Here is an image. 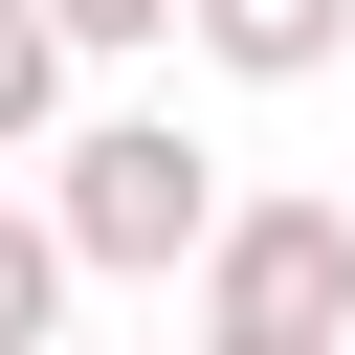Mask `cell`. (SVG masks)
<instances>
[{"mask_svg":"<svg viewBox=\"0 0 355 355\" xmlns=\"http://www.w3.org/2000/svg\"><path fill=\"white\" fill-rule=\"evenodd\" d=\"M222 200H244V178H222L178 111H89V133L44 155V222H67V266H111V288H178Z\"/></svg>","mask_w":355,"mask_h":355,"instance_id":"1","label":"cell"},{"mask_svg":"<svg viewBox=\"0 0 355 355\" xmlns=\"http://www.w3.org/2000/svg\"><path fill=\"white\" fill-rule=\"evenodd\" d=\"M200 311H244V333H355V200H222V222H200Z\"/></svg>","mask_w":355,"mask_h":355,"instance_id":"2","label":"cell"},{"mask_svg":"<svg viewBox=\"0 0 355 355\" xmlns=\"http://www.w3.org/2000/svg\"><path fill=\"white\" fill-rule=\"evenodd\" d=\"M178 44H200V67H244V89H311V67L355 44V0H178Z\"/></svg>","mask_w":355,"mask_h":355,"instance_id":"3","label":"cell"},{"mask_svg":"<svg viewBox=\"0 0 355 355\" xmlns=\"http://www.w3.org/2000/svg\"><path fill=\"white\" fill-rule=\"evenodd\" d=\"M67 288H89V266H67V222H44V200H0V355H44V333H67Z\"/></svg>","mask_w":355,"mask_h":355,"instance_id":"4","label":"cell"},{"mask_svg":"<svg viewBox=\"0 0 355 355\" xmlns=\"http://www.w3.org/2000/svg\"><path fill=\"white\" fill-rule=\"evenodd\" d=\"M44 133H67V22L0 0V155H44Z\"/></svg>","mask_w":355,"mask_h":355,"instance_id":"5","label":"cell"},{"mask_svg":"<svg viewBox=\"0 0 355 355\" xmlns=\"http://www.w3.org/2000/svg\"><path fill=\"white\" fill-rule=\"evenodd\" d=\"M200 355H333V333H244V311H200Z\"/></svg>","mask_w":355,"mask_h":355,"instance_id":"6","label":"cell"},{"mask_svg":"<svg viewBox=\"0 0 355 355\" xmlns=\"http://www.w3.org/2000/svg\"><path fill=\"white\" fill-rule=\"evenodd\" d=\"M44 355H89V333H44Z\"/></svg>","mask_w":355,"mask_h":355,"instance_id":"7","label":"cell"}]
</instances>
